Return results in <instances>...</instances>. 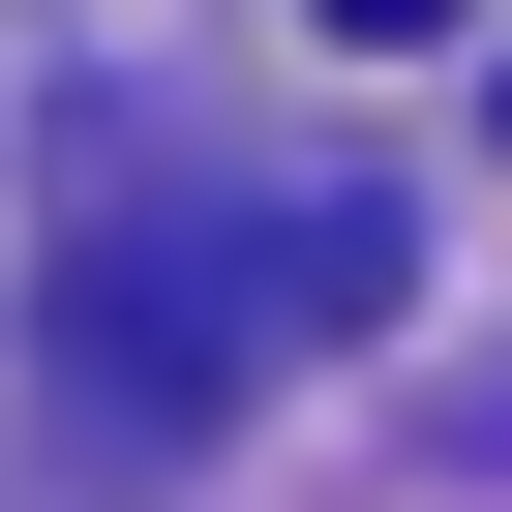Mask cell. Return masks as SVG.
Returning <instances> with one entry per match:
<instances>
[{
    "instance_id": "obj_1",
    "label": "cell",
    "mask_w": 512,
    "mask_h": 512,
    "mask_svg": "<svg viewBox=\"0 0 512 512\" xmlns=\"http://www.w3.org/2000/svg\"><path fill=\"white\" fill-rule=\"evenodd\" d=\"M392 302V211H121V241H61V362L121 392V422H211L272 332H362Z\"/></svg>"
},
{
    "instance_id": "obj_2",
    "label": "cell",
    "mask_w": 512,
    "mask_h": 512,
    "mask_svg": "<svg viewBox=\"0 0 512 512\" xmlns=\"http://www.w3.org/2000/svg\"><path fill=\"white\" fill-rule=\"evenodd\" d=\"M332 31H452V0H332Z\"/></svg>"
}]
</instances>
